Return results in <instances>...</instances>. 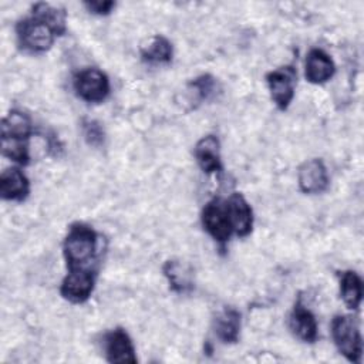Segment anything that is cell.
Returning a JSON list of instances; mask_svg holds the SVG:
<instances>
[{"label":"cell","instance_id":"obj_1","mask_svg":"<svg viewBox=\"0 0 364 364\" xmlns=\"http://www.w3.org/2000/svg\"><path fill=\"white\" fill-rule=\"evenodd\" d=\"M67 31V13L61 7L48 3H36L31 16L16 24L18 47L31 54L46 53L54 44L55 37Z\"/></svg>","mask_w":364,"mask_h":364},{"label":"cell","instance_id":"obj_2","mask_svg":"<svg viewBox=\"0 0 364 364\" xmlns=\"http://www.w3.org/2000/svg\"><path fill=\"white\" fill-rule=\"evenodd\" d=\"M98 250L97 232L82 223L75 222L70 226L64 242L63 255L68 269H90L88 266L95 260Z\"/></svg>","mask_w":364,"mask_h":364},{"label":"cell","instance_id":"obj_3","mask_svg":"<svg viewBox=\"0 0 364 364\" xmlns=\"http://www.w3.org/2000/svg\"><path fill=\"white\" fill-rule=\"evenodd\" d=\"M333 341L348 361L360 363L363 354V338L355 317L348 314H337L331 321Z\"/></svg>","mask_w":364,"mask_h":364},{"label":"cell","instance_id":"obj_4","mask_svg":"<svg viewBox=\"0 0 364 364\" xmlns=\"http://www.w3.org/2000/svg\"><path fill=\"white\" fill-rule=\"evenodd\" d=\"M200 220L203 229L212 236L215 242L225 246L233 235L230 216L226 205V199L213 198L202 209Z\"/></svg>","mask_w":364,"mask_h":364},{"label":"cell","instance_id":"obj_5","mask_svg":"<svg viewBox=\"0 0 364 364\" xmlns=\"http://www.w3.org/2000/svg\"><path fill=\"white\" fill-rule=\"evenodd\" d=\"M73 87L75 94L85 102L98 104L109 95V80L104 71L95 67H88L74 75Z\"/></svg>","mask_w":364,"mask_h":364},{"label":"cell","instance_id":"obj_6","mask_svg":"<svg viewBox=\"0 0 364 364\" xmlns=\"http://www.w3.org/2000/svg\"><path fill=\"white\" fill-rule=\"evenodd\" d=\"M266 82L269 87L270 97L276 107L282 111L287 109L293 101L296 84H297V71L293 65L279 67L266 75Z\"/></svg>","mask_w":364,"mask_h":364},{"label":"cell","instance_id":"obj_7","mask_svg":"<svg viewBox=\"0 0 364 364\" xmlns=\"http://www.w3.org/2000/svg\"><path fill=\"white\" fill-rule=\"evenodd\" d=\"M95 287V273L91 269H68L60 286V294L74 304L85 303Z\"/></svg>","mask_w":364,"mask_h":364},{"label":"cell","instance_id":"obj_8","mask_svg":"<svg viewBox=\"0 0 364 364\" xmlns=\"http://www.w3.org/2000/svg\"><path fill=\"white\" fill-rule=\"evenodd\" d=\"M297 182L303 193L316 195L328 188V173L324 162L320 158L304 161L297 169Z\"/></svg>","mask_w":364,"mask_h":364},{"label":"cell","instance_id":"obj_9","mask_svg":"<svg viewBox=\"0 0 364 364\" xmlns=\"http://www.w3.org/2000/svg\"><path fill=\"white\" fill-rule=\"evenodd\" d=\"M104 350L108 363H136L134 343L128 333L121 327L114 328L105 334Z\"/></svg>","mask_w":364,"mask_h":364},{"label":"cell","instance_id":"obj_10","mask_svg":"<svg viewBox=\"0 0 364 364\" xmlns=\"http://www.w3.org/2000/svg\"><path fill=\"white\" fill-rule=\"evenodd\" d=\"M289 327L291 333L304 343H314L318 336V326L314 314L303 304L301 299H297L290 316Z\"/></svg>","mask_w":364,"mask_h":364},{"label":"cell","instance_id":"obj_11","mask_svg":"<svg viewBox=\"0 0 364 364\" xmlns=\"http://www.w3.org/2000/svg\"><path fill=\"white\" fill-rule=\"evenodd\" d=\"M336 73V65L331 57L321 48H311L306 55L304 75L311 84H324Z\"/></svg>","mask_w":364,"mask_h":364},{"label":"cell","instance_id":"obj_12","mask_svg":"<svg viewBox=\"0 0 364 364\" xmlns=\"http://www.w3.org/2000/svg\"><path fill=\"white\" fill-rule=\"evenodd\" d=\"M226 205L233 233L240 237L247 236L253 228V210L245 196L239 192H233L226 199Z\"/></svg>","mask_w":364,"mask_h":364},{"label":"cell","instance_id":"obj_13","mask_svg":"<svg viewBox=\"0 0 364 364\" xmlns=\"http://www.w3.org/2000/svg\"><path fill=\"white\" fill-rule=\"evenodd\" d=\"M193 155L199 168L205 173H216L223 168L220 158V142L216 135H206L200 138L193 148Z\"/></svg>","mask_w":364,"mask_h":364},{"label":"cell","instance_id":"obj_14","mask_svg":"<svg viewBox=\"0 0 364 364\" xmlns=\"http://www.w3.org/2000/svg\"><path fill=\"white\" fill-rule=\"evenodd\" d=\"M30 193V182L17 166L7 168L0 175V196L4 200H24Z\"/></svg>","mask_w":364,"mask_h":364},{"label":"cell","instance_id":"obj_15","mask_svg":"<svg viewBox=\"0 0 364 364\" xmlns=\"http://www.w3.org/2000/svg\"><path fill=\"white\" fill-rule=\"evenodd\" d=\"M213 328L222 343H237L240 334V313L235 307H223L213 320Z\"/></svg>","mask_w":364,"mask_h":364},{"label":"cell","instance_id":"obj_16","mask_svg":"<svg viewBox=\"0 0 364 364\" xmlns=\"http://www.w3.org/2000/svg\"><path fill=\"white\" fill-rule=\"evenodd\" d=\"M33 132L30 117L18 109H11L1 121V139L28 141Z\"/></svg>","mask_w":364,"mask_h":364},{"label":"cell","instance_id":"obj_17","mask_svg":"<svg viewBox=\"0 0 364 364\" xmlns=\"http://www.w3.org/2000/svg\"><path fill=\"white\" fill-rule=\"evenodd\" d=\"M340 296L350 310H357L363 299V280L354 270L340 273Z\"/></svg>","mask_w":364,"mask_h":364},{"label":"cell","instance_id":"obj_18","mask_svg":"<svg viewBox=\"0 0 364 364\" xmlns=\"http://www.w3.org/2000/svg\"><path fill=\"white\" fill-rule=\"evenodd\" d=\"M173 47L171 41L158 34L154 36L146 46L141 48V58L148 64H168L172 61Z\"/></svg>","mask_w":364,"mask_h":364},{"label":"cell","instance_id":"obj_19","mask_svg":"<svg viewBox=\"0 0 364 364\" xmlns=\"http://www.w3.org/2000/svg\"><path fill=\"white\" fill-rule=\"evenodd\" d=\"M164 274L168 279L169 287L176 293H188L193 289L191 269L178 260H166L164 264Z\"/></svg>","mask_w":364,"mask_h":364},{"label":"cell","instance_id":"obj_20","mask_svg":"<svg viewBox=\"0 0 364 364\" xmlns=\"http://www.w3.org/2000/svg\"><path fill=\"white\" fill-rule=\"evenodd\" d=\"M1 152L9 159L18 165H27L30 162L27 141L18 139H1Z\"/></svg>","mask_w":364,"mask_h":364},{"label":"cell","instance_id":"obj_21","mask_svg":"<svg viewBox=\"0 0 364 364\" xmlns=\"http://www.w3.org/2000/svg\"><path fill=\"white\" fill-rule=\"evenodd\" d=\"M218 90V81L210 74H203L189 82V91L195 92L198 101L209 100Z\"/></svg>","mask_w":364,"mask_h":364},{"label":"cell","instance_id":"obj_22","mask_svg":"<svg viewBox=\"0 0 364 364\" xmlns=\"http://www.w3.org/2000/svg\"><path fill=\"white\" fill-rule=\"evenodd\" d=\"M82 135L88 145L91 146H101L105 139L104 128L100 122L94 119H84L82 121Z\"/></svg>","mask_w":364,"mask_h":364},{"label":"cell","instance_id":"obj_23","mask_svg":"<svg viewBox=\"0 0 364 364\" xmlns=\"http://www.w3.org/2000/svg\"><path fill=\"white\" fill-rule=\"evenodd\" d=\"M84 6L87 7V10L92 14H98V16H107L112 11V9L115 7V3L111 0H92V1H85Z\"/></svg>","mask_w":364,"mask_h":364}]
</instances>
